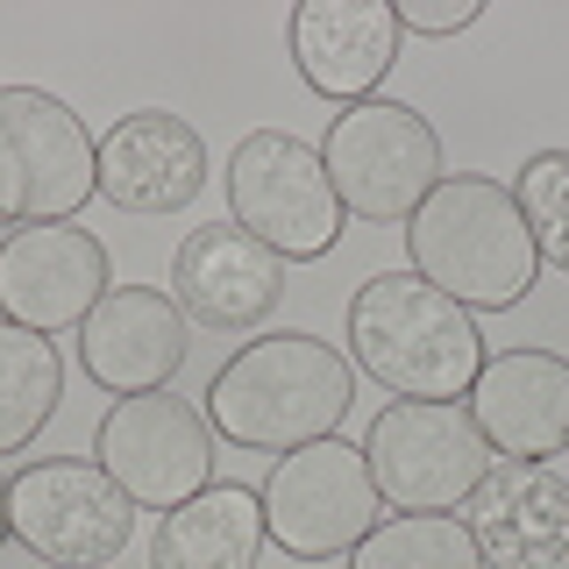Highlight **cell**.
Here are the masks:
<instances>
[{"instance_id": "22", "label": "cell", "mask_w": 569, "mask_h": 569, "mask_svg": "<svg viewBox=\"0 0 569 569\" xmlns=\"http://www.w3.org/2000/svg\"><path fill=\"white\" fill-rule=\"evenodd\" d=\"M391 14H399L406 36H462L485 22V8L477 0H462V8H420V0H391Z\"/></svg>"}, {"instance_id": "4", "label": "cell", "mask_w": 569, "mask_h": 569, "mask_svg": "<svg viewBox=\"0 0 569 569\" xmlns=\"http://www.w3.org/2000/svg\"><path fill=\"white\" fill-rule=\"evenodd\" d=\"M320 164H328V186L342 213L370 228H406L420 213V200L441 186V136L420 107L406 100H363L342 107L320 136Z\"/></svg>"}, {"instance_id": "8", "label": "cell", "mask_w": 569, "mask_h": 569, "mask_svg": "<svg viewBox=\"0 0 569 569\" xmlns=\"http://www.w3.org/2000/svg\"><path fill=\"white\" fill-rule=\"evenodd\" d=\"M257 498H263V533H271V548H284L292 562H342L349 548L385 520L370 462L342 435L278 456L271 477L257 485Z\"/></svg>"}, {"instance_id": "12", "label": "cell", "mask_w": 569, "mask_h": 569, "mask_svg": "<svg viewBox=\"0 0 569 569\" xmlns=\"http://www.w3.org/2000/svg\"><path fill=\"white\" fill-rule=\"evenodd\" d=\"M399 14L391 0H299L284 14V50H292L307 93L335 100V107H363L378 100V86L399 64Z\"/></svg>"}, {"instance_id": "20", "label": "cell", "mask_w": 569, "mask_h": 569, "mask_svg": "<svg viewBox=\"0 0 569 569\" xmlns=\"http://www.w3.org/2000/svg\"><path fill=\"white\" fill-rule=\"evenodd\" d=\"M349 569H485L462 512H385L349 548Z\"/></svg>"}, {"instance_id": "14", "label": "cell", "mask_w": 569, "mask_h": 569, "mask_svg": "<svg viewBox=\"0 0 569 569\" xmlns=\"http://www.w3.org/2000/svg\"><path fill=\"white\" fill-rule=\"evenodd\" d=\"M485 569H569V470L498 456L462 506Z\"/></svg>"}, {"instance_id": "23", "label": "cell", "mask_w": 569, "mask_h": 569, "mask_svg": "<svg viewBox=\"0 0 569 569\" xmlns=\"http://www.w3.org/2000/svg\"><path fill=\"white\" fill-rule=\"evenodd\" d=\"M0 548H8V477H0Z\"/></svg>"}, {"instance_id": "13", "label": "cell", "mask_w": 569, "mask_h": 569, "mask_svg": "<svg viewBox=\"0 0 569 569\" xmlns=\"http://www.w3.org/2000/svg\"><path fill=\"white\" fill-rule=\"evenodd\" d=\"M192 356V320L178 313L171 292L157 284H107V299L79 328V363L86 378L114 399H142V391H171V378Z\"/></svg>"}, {"instance_id": "3", "label": "cell", "mask_w": 569, "mask_h": 569, "mask_svg": "<svg viewBox=\"0 0 569 569\" xmlns=\"http://www.w3.org/2000/svg\"><path fill=\"white\" fill-rule=\"evenodd\" d=\"M349 363L391 399H470L485 370L477 313L413 271H378L349 299Z\"/></svg>"}, {"instance_id": "7", "label": "cell", "mask_w": 569, "mask_h": 569, "mask_svg": "<svg viewBox=\"0 0 569 569\" xmlns=\"http://www.w3.org/2000/svg\"><path fill=\"white\" fill-rule=\"evenodd\" d=\"M228 221L249 228L284 263H320L342 242V200L328 186L320 142H299L292 129H257L228 150Z\"/></svg>"}, {"instance_id": "11", "label": "cell", "mask_w": 569, "mask_h": 569, "mask_svg": "<svg viewBox=\"0 0 569 569\" xmlns=\"http://www.w3.org/2000/svg\"><path fill=\"white\" fill-rule=\"evenodd\" d=\"M107 299V249L71 221L14 228L0 242V320L29 335H79L86 313Z\"/></svg>"}, {"instance_id": "1", "label": "cell", "mask_w": 569, "mask_h": 569, "mask_svg": "<svg viewBox=\"0 0 569 569\" xmlns=\"http://www.w3.org/2000/svg\"><path fill=\"white\" fill-rule=\"evenodd\" d=\"M349 406H356V363L307 328L242 342L207 385V427L228 449L257 456H292L307 441L342 435Z\"/></svg>"}, {"instance_id": "21", "label": "cell", "mask_w": 569, "mask_h": 569, "mask_svg": "<svg viewBox=\"0 0 569 569\" xmlns=\"http://www.w3.org/2000/svg\"><path fill=\"white\" fill-rule=\"evenodd\" d=\"M512 207H520L541 263L569 271V150H541L512 171Z\"/></svg>"}, {"instance_id": "17", "label": "cell", "mask_w": 569, "mask_h": 569, "mask_svg": "<svg viewBox=\"0 0 569 569\" xmlns=\"http://www.w3.org/2000/svg\"><path fill=\"white\" fill-rule=\"evenodd\" d=\"M207 186V142L171 107H136L100 136V200L121 213H178Z\"/></svg>"}, {"instance_id": "9", "label": "cell", "mask_w": 569, "mask_h": 569, "mask_svg": "<svg viewBox=\"0 0 569 569\" xmlns=\"http://www.w3.org/2000/svg\"><path fill=\"white\" fill-rule=\"evenodd\" d=\"M136 506L100 462L43 456L8 477V541H22L43 569H107L129 548Z\"/></svg>"}, {"instance_id": "5", "label": "cell", "mask_w": 569, "mask_h": 569, "mask_svg": "<svg viewBox=\"0 0 569 569\" xmlns=\"http://www.w3.org/2000/svg\"><path fill=\"white\" fill-rule=\"evenodd\" d=\"M100 200V136L43 86H0V228H50Z\"/></svg>"}, {"instance_id": "6", "label": "cell", "mask_w": 569, "mask_h": 569, "mask_svg": "<svg viewBox=\"0 0 569 569\" xmlns=\"http://www.w3.org/2000/svg\"><path fill=\"white\" fill-rule=\"evenodd\" d=\"M363 462L385 512H462L498 456L462 399H391L363 435Z\"/></svg>"}, {"instance_id": "19", "label": "cell", "mask_w": 569, "mask_h": 569, "mask_svg": "<svg viewBox=\"0 0 569 569\" xmlns=\"http://www.w3.org/2000/svg\"><path fill=\"white\" fill-rule=\"evenodd\" d=\"M64 399V356L50 335L0 320V456H22Z\"/></svg>"}, {"instance_id": "15", "label": "cell", "mask_w": 569, "mask_h": 569, "mask_svg": "<svg viewBox=\"0 0 569 569\" xmlns=\"http://www.w3.org/2000/svg\"><path fill=\"white\" fill-rule=\"evenodd\" d=\"M171 299L192 328L249 335V328H263L284 299V257H271V249L236 221H207V228H192L171 257Z\"/></svg>"}, {"instance_id": "24", "label": "cell", "mask_w": 569, "mask_h": 569, "mask_svg": "<svg viewBox=\"0 0 569 569\" xmlns=\"http://www.w3.org/2000/svg\"><path fill=\"white\" fill-rule=\"evenodd\" d=\"M562 470H569V462H562Z\"/></svg>"}, {"instance_id": "10", "label": "cell", "mask_w": 569, "mask_h": 569, "mask_svg": "<svg viewBox=\"0 0 569 569\" xmlns=\"http://www.w3.org/2000/svg\"><path fill=\"white\" fill-rule=\"evenodd\" d=\"M93 462L121 485L136 512H171L213 485V427L178 391L114 399L93 427Z\"/></svg>"}, {"instance_id": "2", "label": "cell", "mask_w": 569, "mask_h": 569, "mask_svg": "<svg viewBox=\"0 0 569 569\" xmlns=\"http://www.w3.org/2000/svg\"><path fill=\"white\" fill-rule=\"evenodd\" d=\"M406 257L413 278L449 292L470 313H512L541 278V249H533L512 186L477 171H449L406 221Z\"/></svg>"}, {"instance_id": "16", "label": "cell", "mask_w": 569, "mask_h": 569, "mask_svg": "<svg viewBox=\"0 0 569 569\" xmlns=\"http://www.w3.org/2000/svg\"><path fill=\"white\" fill-rule=\"evenodd\" d=\"M470 420L491 456L562 462L569 456V356L556 349H498L470 385Z\"/></svg>"}, {"instance_id": "18", "label": "cell", "mask_w": 569, "mask_h": 569, "mask_svg": "<svg viewBox=\"0 0 569 569\" xmlns=\"http://www.w3.org/2000/svg\"><path fill=\"white\" fill-rule=\"evenodd\" d=\"M263 498L249 485H213L157 520L150 569H257L263 562Z\"/></svg>"}]
</instances>
